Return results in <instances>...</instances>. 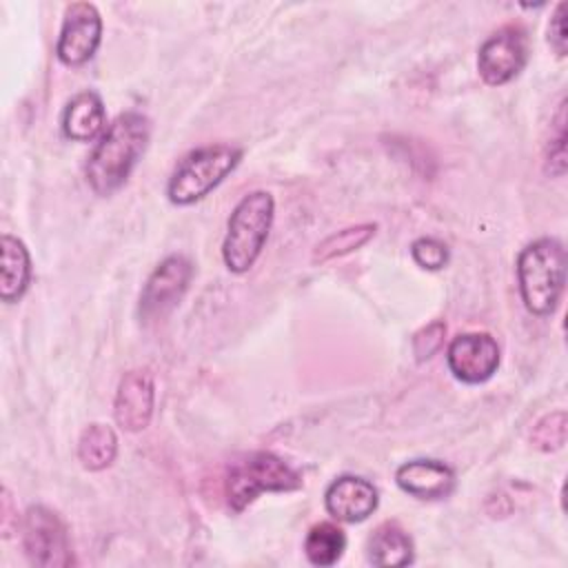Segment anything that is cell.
Here are the masks:
<instances>
[{
	"label": "cell",
	"instance_id": "30bf717a",
	"mask_svg": "<svg viewBox=\"0 0 568 568\" xmlns=\"http://www.w3.org/2000/svg\"><path fill=\"white\" fill-rule=\"evenodd\" d=\"M446 362L457 379L466 384L486 382L499 366L497 339L488 333H462L450 342Z\"/></svg>",
	"mask_w": 568,
	"mask_h": 568
},
{
	"label": "cell",
	"instance_id": "ffe728a7",
	"mask_svg": "<svg viewBox=\"0 0 568 568\" xmlns=\"http://www.w3.org/2000/svg\"><path fill=\"white\" fill-rule=\"evenodd\" d=\"M566 442V413L546 415L532 430V444L541 450H557Z\"/></svg>",
	"mask_w": 568,
	"mask_h": 568
},
{
	"label": "cell",
	"instance_id": "9c48e42d",
	"mask_svg": "<svg viewBox=\"0 0 568 568\" xmlns=\"http://www.w3.org/2000/svg\"><path fill=\"white\" fill-rule=\"evenodd\" d=\"M102 38V18L95 4L73 2L64 9L55 53L62 64L80 67L93 58Z\"/></svg>",
	"mask_w": 568,
	"mask_h": 568
},
{
	"label": "cell",
	"instance_id": "ac0fdd59",
	"mask_svg": "<svg viewBox=\"0 0 568 568\" xmlns=\"http://www.w3.org/2000/svg\"><path fill=\"white\" fill-rule=\"evenodd\" d=\"M346 548V535L337 524L320 521L311 526L304 539V552L315 566H333Z\"/></svg>",
	"mask_w": 568,
	"mask_h": 568
},
{
	"label": "cell",
	"instance_id": "9a60e30c",
	"mask_svg": "<svg viewBox=\"0 0 568 568\" xmlns=\"http://www.w3.org/2000/svg\"><path fill=\"white\" fill-rule=\"evenodd\" d=\"M104 126V104L102 98L87 89L75 93L62 113V133L75 142L93 140Z\"/></svg>",
	"mask_w": 568,
	"mask_h": 568
},
{
	"label": "cell",
	"instance_id": "6da1fadb",
	"mask_svg": "<svg viewBox=\"0 0 568 568\" xmlns=\"http://www.w3.org/2000/svg\"><path fill=\"white\" fill-rule=\"evenodd\" d=\"M151 122L140 111L120 113L102 133L87 162V182L98 195L118 191L146 149Z\"/></svg>",
	"mask_w": 568,
	"mask_h": 568
},
{
	"label": "cell",
	"instance_id": "8fae6325",
	"mask_svg": "<svg viewBox=\"0 0 568 568\" xmlns=\"http://www.w3.org/2000/svg\"><path fill=\"white\" fill-rule=\"evenodd\" d=\"M153 404H155V384L153 375L146 368H135L122 375L115 402H113V415L120 428L129 433L144 430L153 417Z\"/></svg>",
	"mask_w": 568,
	"mask_h": 568
},
{
	"label": "cell",
	"instance_id": "e0dca14e",
	"mask_svg": "<svg viewBox=\"0 0 568 568\" xmlns=\"http://www.w3.org/2000/svg\"><path fill=\"white\" fill-rule=\"evenodd\" d=\"M118 455V437L106 424H91L78 439V459L87 470H102Z\"/></svg>",
	"mask_w": 568,
	"mask_h": 568
},
{
	"label": "cell",
	"instance_id": "4fadbf2b",
	"mask_svg": "<svg viewBox=\"0 0 568 568\" xmlns=\"http://www.w3.org/2000/svg\"><path fill=\"white\" fill-rule=\"evenodd\" d=\"M395 481L417 499H444L455 488V473L437 459H410L397 468Z\"/></svg>",
	"mask_w": 568,
	"mask_h": 568
},
{
	"label": "cell",
	"instance_id": "ba28073f",
	"mask_svg": "<svg viewBox=\"0 0 568 568\" xmlns=\"http://www.w3.org/2000/svg\"><path fill=\"white\" fill-rule=\"evenodd\" d=\"M193 277V264L184 255H169L149 275L140 293L142 320H162L184 297Z\"/></svg>",
	"mask_w": 568,
	"mask_h": 568
},
{
	"label": "cell",
	"instance_id": "52a82bcc",
	"mask_svg": "<svg viewBox=\"0 0 568 568\" xmlns=\"http://www.w3.org/2000/svg\"><path fill=\"white\" fill-rule=\"evenodd\" d=\"M528 62V33L521 24H506L490 33L477 53V69L486 84L513 80Z\"/></svg>",
	"mask_w": 568,
	"mask_h": 568
},
{
	"label": "cell",
	"instance_id": "603a6c76",
	"mask_svg": "<svg viewBox=\"0 0 568 568\" xmlns=\"http://www.w3.org/2000/svg\"><path fill=\"white\" fill-rule=\"evenodd\" d=\"M444 335H446V324L442 320H435L424 328H419L413 337V353L417 355V362L433 357L442 348Z\"/></svg>",
	"mask_w": 568,
	"mask_h": 568
},
{
	"label": "cell",
	"instance_id": "2e32d148",
	"mask_svg": "<svg viewBox=\"0 0 568 568\" xmlns=\"http://www.w3.org/2000/svg\"><path fill=\"white\" fill-rule=\"evenodd\" d=\"M368 559L379 568L406 566L413 561V539L399 524L384 521L368 539Z\"/></svg>",
	"mask_w": 568,
	"mask_h": 568
},
{
	"label": "cell",
	"instance_id": "d6986e66",
	"mask_svg": "<svg viewBox=\"0 0 568 568\" xmlns=\"http://www.w3.org/2000/svg\"><path fill=\"white\" fill-rule=\"evenodd\" d=\"M375 229H377L375 224H355V226H346L342 231L331 233L315 246L313 262L324 264V262H331L335 257H344V255L357 251L375 235Z\"/></svg>",
	"mask_w": 568,
	"mask_h": 568
},
{
	"label": "cell",
	"instance_id": "5bb4252c",
	"mask_svg": "<svg viewBox=\"0 0 568 568\" xmlns=\"http://www.w3.org/2000/svg\"><path fill=\"white\" fill-rule=\"evenodd\" d=\"M31 280V257L22 240L4 233L0 237V297L11 304L18 302Z\"/></svg>",
	"mask_w": 568,
	"mask_h": 568
},
{
	"label": "cell",
	"instance_id": "5b68a950",
	"mask_svg": "<svg viewBox=\"0 0 568 568\" xmlns=\"http://www.w3.org/2000/svg\"><path fill=\"white\" fill-rule=\"evenodd\" d=\"M242 160V149L233 144H209L186 153L173 169L166 195L173 204H193L209 195Z\"/></svg>",
	"mask_w": 568,
	"mask_h": 568
},
{
	"label": "cell",
	"instance_id": "44dd1931",
	"mask_svg": "<svg viewBox=\"0 0 568 568\" xmlns=\"http://www.w3.org/2000/svg\"><path fill=\"white\" fill-rule=\"evenodd\" d=\"M566 102L561 100L557 115H555V135H550L548 151H546V164L552 175H564L566 171Z\"/></svg>",
	"mask_w": 568,
	"mask_h": 568
},
{
	"label": "cell",
	"instance_id": "8992f818",
	"mask_svg": "<svg viewBox=\"0 0 568 568\" xmlns=\"http://www.w3.org/2000/svg\"><path fill=\"white\" fill-rule=\"evenodd\" d=\"M22 548L33 566H71V544L62 519L47 506H31L22 517Z\"/></svg>",
	"mask_w": 568,
	"mask_h": 568
},
{
	"label": "cell",
	"instance_id": "cb8c5ba5",
	"mask_svg": "<svg viewBox=\"0 0 568 568\" xmlns=\"http://www.w3.org/2000/svg\"><path fill=\"white\" fill-rule=\"evenodd\" d=\"M566 2H559L555 7V13L550 18V24H548V42L550 47L555 49L557 55H566V42H568V36H566Z\"/></svg>",
	"mask_w": 568,
	"mask_h": 568
},
{
	"label": "cell",
	"instance_id": "3957f363",
	"mask_svg": "<svg viewBox=\"0 0 568 568\" xmlns=\"http://www.w3.org/2000/svg\"><path fill=\"white\" fill-rule=\"evenodd\" d=\"M275 217V200L268 191L246 193L226 222L222 260L231 273H246L260 257Z\"/></svg>",
	"mask_w": 568,
	"mask_h": 568
},
{
	"label": "cell",
	"instance_id": "277c9868",
	"mask_svg": "<svg viewBox=\"0 0 568 568\" xmlns=\"http://www.w3.org/2000/svg\"><path fill=\"white\" fill-rule=\"evenodd\" d=\"M302 486V477L282 457L257 450L240 457L226 470L224 493L231 510H244L260 493H286Z\"/></svg>",
	"mask_w": 568,
	"mask_h": 568
},
{
	"label": "cell",
	"instance_id": "7a4b0ae2",
	"mask_svg": "<svg viewBox=\"0 0 568 568\" xmlns=\"http://www.w3.org/2000/svg\"><path fill=\"white\" fill-rule=\"evenodd\" d=\"M517 282L524 306L532 315H550L566 284V251L557 240L541 237L521 248L517 257Z\"/></svg>",
	"mask_w": 568,
	"mask_h": 568
},
{
	"label": "cell",
	"instance_id": "7c38bea8",
	"mask_svg": "<svg viewBox=\"0 0 568 568\" xmlns=\"http://www.w3.org/2000/svg\"><path fill=\"white\" fill-rule=\"evenodd\" d=\"M379 504L377 488L355 475H342L324 493V506L331 517L346 524H357L368 519Z\"/></svg>",
	"mask_w": 568,
	"mask_h": 568
},
{
	"label": "cell",
	"instance_id": "7402d4cb",
	"mask_svg": "<svg viewBox=\"0 0 568 568\" xmlns=\"http://www.w3.org/2000/svg\"><path fill=\"white\" fill-rule=\"evenodd\" d=\"M413 260L428 271H439L448 262V246L437 237H419L410 246Z\"/></svg>",
	"mask_w": 568,
	"mask_h": 568
}]
</instances>
